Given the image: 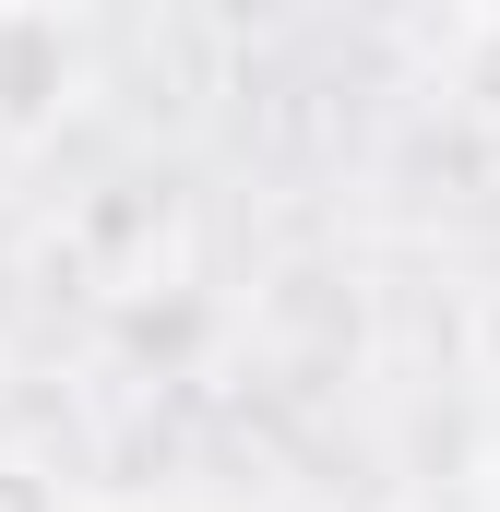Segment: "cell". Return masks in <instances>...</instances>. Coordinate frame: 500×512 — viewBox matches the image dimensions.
Here are the masks:
<instances>
[{
	"label": "cell",
	"instance_id": "cell-1",
	"mask_svg": "<svg viewBox=\"0 0 500 512\" xmlns=\"http://www.w3.org/2000/svg\"><path fill=\"white\" fill-rule=\"evenodd\" d=\"M96 96V24L72 12H0V143H48Z\"/></svg>",
	"mask_w": 500,
	"mask_h": 512
},
{
	"label": "cell",
	"instance_id": "cell-2",
	"mask_svg": "<svg viewBox=\"0 0 500 512\" xmlns=\"http://www.w3.org/2000/svg\"><path fill=\"white\" fill-rule=\"evenodd\" d=\"M0 512H84V489L48 465V453H24V441H0Z\"/></svg>",
	"mask_w": 500,
	"mask_h": 512
},
{
	"label": "cell",
	"instance_id": "cell-3",
	"mask_svg": "<svg viewBox=\"0 0 500 512\" xmlns=\"http://www.w3.org/2000/svg\"><path fill=\"white\" fill-rule=\"evenodd\" d=\"M84 512H179V501H84Z\"/></svg>",
	"mask_w": 500,
	"mask_h": 512
}]
</instances>
